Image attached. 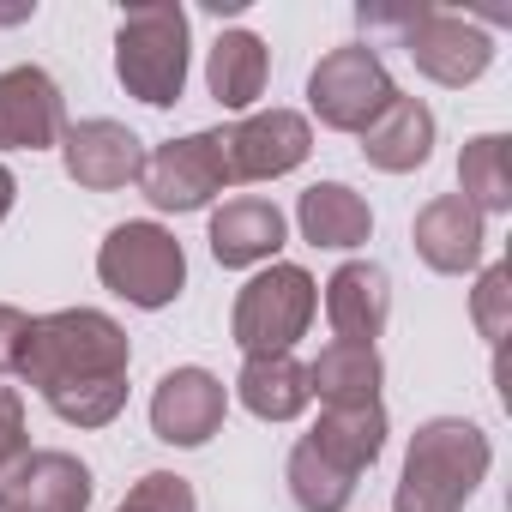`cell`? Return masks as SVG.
<instances>
[{
    "label": "cell",
    "instance_id": "obj_15",
    "mask_svg": "<svg viewBox=\"0 0 512 512\" xmlns=\"http://www.w3.org/2000/svg\"><path fill=\"white\" fill-rule=\"evenodd\" d=\"M278 247H284V211L272 199H223L211 211V260L223 272H253V266H266L278 260Z\"/></svg>",
    "mask_w": 512,
    "mask_h": 512
},
{
    "label": "cell",
    "instance_id": "obj_8",
    "mask_svg": "<svg viewBox=\"0 0 512 512\" xmlns=\"http://www.w3.org/2000/svg\"><path fill=\"white\" fill-rule=\"evenodd\" d=\"M398 43L416 61V73L446 85V91H464L494 67V37L476 19H458V13H440V7H416V19L404 25Z\"/></svg>",
    "mask_w": 512,
    "mask_h": 512
},
{
    "label": "cell",
    "instance_id": "obj_10",
    "mask_svg": "<svg viewBox=\"0 0 512 512\" xmlns=\"http://www.w3.org/2000/svg\"><path fill=\"white\" fill-rule=\"evenodd\" d=\"M229 416V386L211 374V368H169L151 392V434L163 446H205Z\"/></svg>",
    "mask_w": 512,
    "mask_h": 512
},
{
    "label": "cell",
    "instance_id": "obj_25",
    "mask_svg": "<svg viewBox=\"0 0 512 512\" xmlns=\"http://www.w3.org/2000/svg\"><path fill=\"white\" fill-rule=\"evenodd\" d=\"M470 320L488 344H506V332H512V266H500V260L482 266V278L470 290Z\"/></svg>",
    "mask_w": 512,
    "mask_h": 512
},
{
    "label": "cell",
    "instance_id": "obj_27",
    "mask_svg": "<svg viewBox=\"0 0 512 512\" xmlns=\"http://www.w3.org/2000/svg\"><path fill=\"white\" fill-rule=\"evenodd\" d=\"M31 458V428H25V398L13 386H0V482Z\"/></svg>",
    "mask_w": 512,
    "mask_h": 512
},
{
    "label": "cell",
    "instance_id": "obj_20",
    "mask_svg": "<svg viewBox=\"0 0 512 512\" xmlns=\"http://www.w3.org/2000/svg\"><path fill=\"white\" fill-rule=\"evenodd\" d=\"M272 79V49L253 31H223L205 55V91L217 97V109H253L266 97Z\"/></svg>",
    "mask_w": 512,
    "mask_h": 512
},
{
    "label": "cell",
    "instance_id": "obj_22",
    "mask_svg": "<svg viewBox=\"0 0 512 512\" xmlns=\"http://www.w3.org/2000/svg\"><path fill=\"white\" fill-rule=\"evenodd\" d=\"M380 350L374 344H344L332 338L314 362H308V392L320 404H380Z\"/></svg>",
    "mask_w": 512,
    "mask_h": 512
},
{
    "label": "cell",
    "instance_id": "obj_3",
    "mask_svg": "<svg viewBox=\"0 0 512 512\" xmlns=\"http://www.w3.org/2000/svg\"><path fill=\"white\" fill-rule=\"evenodd\" d=\"M187 13L175 0H145L127 7L115 25V79L127 85V97H139L145 109H175L187 91Z\"/></svg>",
    "mask_w": 512,
    "mask_h": 512
},
{
    "label": "cell",
    "instance_id": "obj_23",
    "mask_svg": "<svg viewBox=\"0 0 512 512\" xmlns=\"http://www.w3.org/2000/svg\"><path fill=\"white\" fill-rule=\"evenodd\" d=\"M458 187H464L458 199L476 205L482 217L512 211V145H506V133L464 139V151H458Z\"/></svg>",
    "mask_w": 512,
    "mask_h": 512
},
{
    "label": "cell",
    "instance_id": "obj_18",
    "mask_svg": "<svg viewBox=\"0 0 512 512\" xmlns=\"http://www.w3.org/2000/svg\"><path fill=\"white\" fill-rule=\"evenodd\" d=\"M302 440L344 476H362L386 452V404H320V422Z\"/></svg>",
    "mask_w": 512,
    "mask_h": 512
},
{
    "label": "cell",
    "instance_id": "obj_21",
    "mask_svg": "<svg viewBox=\"0 0 512 512\" xmlns=\"http://www.w3.org/2000/svg\"><path fill=\"white\" fill-rule=\"evenodd\" d=\"M235 398L260 416V422H296L314 392H308V368L296 356H247L235 374Z\"/></svg>",
    "mask_w": 512,
    "mask_h": 512
},
{
    "label": "cell",
    "instance_id": "obj_12",
    "mask_svg": "<svg viewBox=\"0 0 512 512\" xmlns=\"http://www.w3.org/2000/svg\"><path fill=\"white\" fill-rule=\"evenodd\" d=\"M67 133L61 85L43 67H7L0 73V151H49Z\"/></svg>",
    "mask_w": 512,
    "mask_h": 512
},
{
    "label": "cell",
    "instance_id": "obj_14",
    "mask_svg": "<svg viewBox=\"0 0 512 512\" xmlns=\"http://www.w3.org/2000/svg\"><path fill=\"white\" fill-rule=\"evenodd\" d=\"M326 320L344 344H374L392 320V278L374 260H344L326 278Z\"/></svg>",
    "mask_w": 512,
    "mask_h": 512
},
{
    "label": "cell",
    "instance_id": "obj_24",
    "mask_svg": "<svg viewBox=\"0 0 512 512\" xmlns=\"http://www.w3.org/2000/svg\"><path fill=\"white\" fill-rule=\"evenodd\" d=\"M284 482H290V500H296L302 512H344V506L356 500V476H344L338 464H326L308 440L290 446Z\"/></svg>",
    "mask_w": 512,
    "mask_h": 512
},
{
    "label": "cell",
    "instance_id": "obj_29",
    "mask_svg": "<svg viewBox=\"0 0 512 512\" xmlns=\"http://www.w3.org/2000/svg\"><path fill=\"white\" fill-rule=\"evenodd\" d=\"M13 199H19V175L0 163V223H7V211H13Z\"/></svg>",
    "mask_w": 512,
    "mask_h": 512
},
{
    "label": "cell",
    "instance_id": "obj_13",
    "mask_svg": "<svg viewBox=\"0 0 512 512\" xmlns=\"http://www.w3.org/2000/svg\"><path fill=\"white\" fill-rule=\"evenodd\" d=\"M410 241H416V260H422L428 272L464 278V272L482 266V241H488V229H482V211H476V205H464L458 193H440V199H428V205L416 211Z\"/></svg>",
    "mask_w": 512,
    "mask_h": 512
},
{
    "label": "cell",
    "instance_id": "obj_2",
    "mask_svg": "<svg viewBox=\"0 0 512 512\" xmlns=\"http://www.w3.org/2000/svg\"><path fill=\"white\" fill-rule=\"evenodd\" d=\"M488 464H494V446H488V434L476 422L428 416L410 434L392 512H464L470 494L488 482Z\"/></svg>",
    "mask_w": 512,
    "mask_h": 512
},
{
    "label": "cell",
    "instance_id": "obj_19",
    "mask_svg": "<svg viewBox=\"0 0 512 512\" xmlns=\"http://www.w3.org/2000/svg\"><path fill=\"white\" fill-rule=\"evenodd\" d=\"M296 229L308 247H332V253H350L374 235V211L356 187L344 181H314L302 199H296Z\"/></svg>",
    "mask_w": 512,
    "mask_h": 512
},
{
    "label": "cell",
    "instance_id": "obj_6",
    "mask_svg": "<svg viewBox=\"0 0 512 512\" xmlns=\"http://www.w3.org/2000/svg\"><path fill=\"white\" fill-rule=\"evenodd\" d=\"M392 97H398V85L374 43H344V49L320 55V67L308 73V109L332 133H362Z\"/></svg>",
    "mask_w": 512,
    "mask_h": 512
},
{
    "label": "cell",
    "instance_id": "obj_17",
    "mask_svg": "<svg viewBox=\"0 0 512 512\" xmlns=\"http://www.w3.org/2000/svg\"><path fill=\"white\" fill-rule=\"evenodd\" d=\"M434 109L422 103V97H392L356 139H362V157L380 169V175H410V169H422L428 157H434Z\"/></svg>",
    "mask_w": 512,
    "mask_h": 512
},
{
    "label": "cell",
    "instance_id": "obj_16",
    "mask_svg": "<svg viewBox=\"0 0 512 512\" xmlns=\"http://www.w3.org/2000/svg\"><path fill=\"white\" fill-rule=\"evenodd\" d=\"M0 500L13 512H85L91 506V464L73 452H31L7 482H0Z\"/></svg>",
    "mask_w": 512,
    "mask_h": 512
},
{
    "label": "cell",
    "instance_id": "obj_26",
    "mask_svg": "<svg viewBox=\"0 0 512 512\" xmlns=\"http://www.w3.org/2000/svg\"><path fill=\"white\" fill-rule=\"evenodd\" d=\"M115 512H199V500H193V482H187V476H175V470H145V476L127 488V500H121Z\"/></svg>",
    "mask_w": 512,
    "mask_h": 512
},
{
    "label": "cell",
    "instance_id": "obj_5",
    "mask_svg": "<svg viewBox=\"0 0 512 512\" xmlns=\"http://www.w3.org/2000/svg\"><path fill=\"white\" fill-rule=\"evenodd\" d=\"M314 308H320V284L302 272V266H266L253 272L229 308V338L241 356H290L296 338H308L314 326Z\"/></svg>",
    "mask_w": 512,
    "mask_h": 512
},
{
    "label": "cell",
    "instance_id": "obj_1",
    "mask_svg": "<svg viewBox=\"0 0 512 512\" xmlns=\"http://www.w3.org/2000/svg\"><path fill=\"white\" fill-rule=\"evenodd\" d=\"M133 344L103 308H61L31 326L25 386L73 428H109L127 410Z\"/></svg>",
    "mask_w": 512,
    "mask_h": 512
},
{
    "label": "cell",
    "instance_id": "obj_4",
    "mask_svg": "<svg viewBox=\"0 0 512 512\" xmlns=\"http://www.w3.org/2000/svg\"><path fill=\"white\" fill-rule=\"evenodd\" d=\"M97 278H103L109 296L157 314V308H169L187 290V253H181V241L163 223L133 217V223H115L103 235V247H97Z\"/></svg>",
    "mask_w": 512,
    "mask_h": 512
},
{
    "label": "cell",
    "instance_id": "obj_11",
    "mask_svg": "<svg viewBox=\"0 0 512 512\" xmlns=\"http://www.w3.org/2000/svg\"><path fill=\"white\" fill-rule=\"evenodd\" d=\"M61 163L79 187L91 193H115V187H133L139 169H145V139L109 115H91V121H73L61 133Z\"/></svg>",
    "mask_w": 512,
    "mask_h": 512
},
{
    "label": "cell",
    "instance_id": "obj_28",
    "mask_svg": "<svg viewBox=\"0 0 512 512\" xmlns=\"http://www.w3.org/2000/svg\"><path fill=\"white\" fill-rule=\"evenodd\" d=\"M31 314L13 308V302H0V374H19L25 368V350H31Z\"/></svg>",
    "mask_w": 512,
    "mask_h": 512
},
{
    "label": "cell",
    "instance_id": "obj_7",
    "mask_svg": "<svg viewBox=\"0 0 512 512\" xmlns=\"http://www.w3.org/2000/svg\"><path fill=\"white\" fill-rule=\"evenodd\" d=\"M139 187L157 211H205L229 181V157H223V127H205V133H181V139H163L157 151H145V169H139Z\"/></svg>",
    "mask_w": 512,
    "mask_h": 512
},
{
    "label": "cell",
    "instance_id": "obj_9",
    "mask_svg": "<svg viewBox=\"0 0 512 512\" xmlns=\"http://www.w3.org/2000/svg\"><path fill=\"white\" fill-rule=\"evenodd\" d=\"M314 151V127L296 109H260L235 127H223V157H229V181H278L296 175Z\"/></svg>",
    "mask_w": 512,
    "mask_h": 512
},
{
    "label": "cell",
    "instance_id": "obj_30",
    "mask_svg": "<svg viewBox=\"0 0 512 512\" xmlns=\"http://www.w3.org/2000/svg\"><path fill=\"white\" fill-rule=\"evenodd\" d=\"M0 512H13V506H7V500H0Z\"/></svg>",
    "mask_w": 512,
    "mask_h": 512
}]
</instances>
